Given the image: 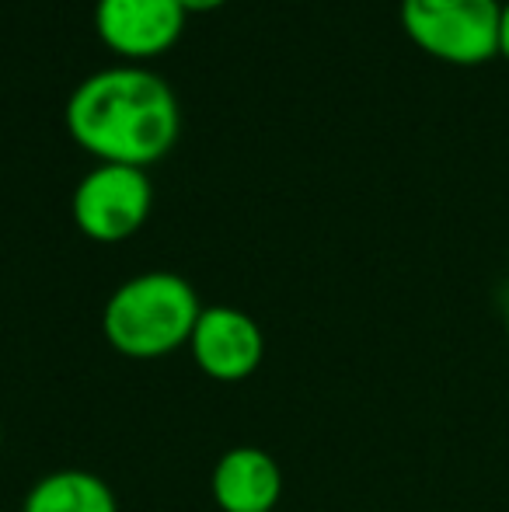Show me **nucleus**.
Segmentation results:
<instances>
[{
  "label": "nucleus",
  "mask_w": 509,
  "mask_h": 512,
  "mask_svg": "<svg viewBox=\"0 0 509 512\" xmlns=\"http://www.w3.org/2000/svg\"><path fill=\"white\" fill-rule=\"evenodd\" d=\"M499 56L509 60V0L499 7Z\"/></svg>",
  "instance_id": "9"
},
{
  "label": "nucleus",
  "mask_w": 509,
  "mask_h": 512,
  "mask_svg": "<svg viewBox=\"0 0 509 512\" xmlns=\"http://www.w3.org/2000/svg\"><path fill=\"white\" fill-rule=\"evenodd\" d=\"M203 314L199 293L175 272H143L119 286L102 310L105 342L129 359H161L185 349Z\"/></svg>",
  "instance_id": "2"
},
{
  "label": "nucleus",
  "mask_w": 509,
  "mask_h": 512,
  "mask_svg": "<svg viewBox=\"0 0 509 512\" xmlns=\"http://www.w3.org/2000/svg\"><path fill=\"white\" fill-rule=\"evenodd\" d=\"M196 366L210 380L238 384L262 366L265 338L252 314L238 307H203L189 338Z\"/></svg>",
  "instance_id": "6"
},
{
  "label": "nucleus",
  "mask_w": 509,
  "mask_h": 512,
  "mask_svg": "<svg viewBox=\"0 0 509 512\" xmlns=\"http://www.w3.org/2000/svg\"><path fill=\"white\" fill-rule=\"evenodd\" d=\"M98 39L123 60H154L168 53L185 28V7L178 0H98Z\"/></svg>",
  "instance_id": "5"
},
{
  "label": "nucleus",
  "mask_w": 509,
  "mask_h": 512,
  "mask_svg": "<svg viewBox=\"0 0 509 512\" xmlns=\"http://www.w3.org/2000/svg\"><path fill=\"white\" fill-rule=\"evenodd\" d=\"M506 338H509V307H506Z\"/></svg>",
  "instance_id": "11"
},
{
  "label": "nucleus",
  "mask_w": 509,
  "mask_h": 512,
  "mask_svg": "<svg viewBox=\"0 0 509 512\" xmlns=\"http://www.w3.org/2000/svg\"><path fill=\"white\" fill-rule=\"evenodd\" d=\"M178 4L185 7V14H196V11H217V7H224L227 0H178Z\"/></svg>",
  "instance_id": "10"
},
{
  "label": "nucleus",
  "mask_w": 509,
  "mask_h": 512,
  "mask_svg": "<svg viewBox=\"0 0 509 512\" xmlns=\"http://www.w3.org/2000/svg\"><path fill=\"white\" fill-rule=\"evenodd\" d=\"M0 439H4V432H0Z\"/></svg>",
  "instance_id": "12"
},
{
  "label": "nucleus",
  "mask_w": 509,
  "mask_h": 512,
  "mask_svg": "<svg viewBox=\"0 0 509 512\" xmlns=\"http://www.w3.org/2000/svg\"><path fill=\"white\" fill-rule=\"evenodd\" d=\"M499 0H401V28L433 60L478 67L499 56Z\"/></svg>",
  "instance_id": "3"
},
{
  "label": "nucleus",
  "mask_w": 509,
  "mask_h": 512,
  "mask_svg": "<svg viewBox=\"0 0 509 512\" xmlns=\"http://www.w3.org/2000/svg\"><path fill=\"white\" fill-rule=\"evenodd\" d=\"M154 189L143 168L98 164L74 189V223L84 237L98 244H119L147 223Z\"/></svg>",
  "instance_id": "4"
},
{
  "label": "nucleus",
  "mask_w": 509,
  "mask_h": 512,
  "mask_svg": "<svg viewBox=\"0 0 509 512\" xmlns=\"http://www.w3.org/2000/svg\"><path fill=\"white\" fill-rule=\"evenodd\" d=\"M175 91L143 67H109L84 77L67 102V133L102 164L147 171L178 140Z\"/></svg>",
  "instance_id": "1"
},
{
  "label": "nucleus",
  "mask_w": 509,
  "mask_h": 512,
  "mask_svg": "<svg viewBox=\"0 0 509 512\" xmlns=\"http://www.w3.org/2000/svg\"><path fill=\"white\" fill-rule=\"evenodd\" d=\"M210 492L220 512H276L283 499V471L258 446H234L217 460Z\"/></svg>",
  "instance_id": "7"
},
{
  "label": "nucleus",
  "mask_w": 509,
  "mask_h": 512,
  "mask_svg": "<svg viewBox=\"0 0 509 512\" xmlns=\"http://www.w3.org/2000/svg\"><path fill=\"white\" fill-rule=\"evenodd\" d=\"M21 512H119L109 481L91 471H53L28 488Z\"/></svg>",
  "instance_id": "8"
}]
</instances>
